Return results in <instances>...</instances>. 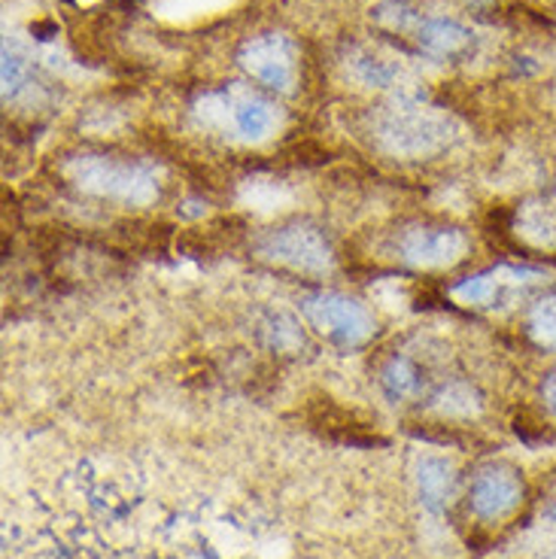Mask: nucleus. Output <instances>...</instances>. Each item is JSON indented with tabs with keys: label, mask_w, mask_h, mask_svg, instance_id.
<instances>
[{
	"label": "nucleus",
	"mask_w": 556,
	"mask_h": 559,
	"mask_svg": "<svg viewBox=\"0 0 556 559\" xmlns=\"http://www.w3.org/2000/svg\"><path fill=\"white\" fill-rule=\"evenodd\" d=\"M73 180L80 189L100 198H116L128 204H146L158 195V182L143 165L88 155L73 165Z\"/></svg>",
	"instance_id": "obj_1"
},
{
	"label": "nucleus",
	"mask_w": 556,
	"mask_h": 559,
	"mask_svg": "<svg viewBox=\"0 0 556 559\" xmlns=\"http://www.w3.org/2000/svg\"><path fill=\"white\" fill-rule=\"evenodd\" d=\"M301 308H305L307 320L314 322L322 335L334 337L341 344H350V347L365 344L377 332L371 310L359 305L356 298H347L341 293L307 295Z\"/></svg>",
	"instance_id": "obj_2"
},
{
	"label": "nucleus",
	"mask_w": 556,
	"mask_h": 559,
	"mask_svg": "<svg viewBox=\"0 0 556 559\" xmlns=\"http://www.w3.org/2000/svg\"><path fill=\"white\" fill-rule=\"evenodd\" d=\"M259 252L277 265L305 271V274H326L334 259L332 247L322 238L320 228L301 223L283 225V228H274L271 235H264Z\"/></svg>",
	"instance_id": "obj_3"
},
{
	"label": "nucleus",
	"mask_w": 556,
	"mask_h": 559,
	"mask_svg": "<svg viewBox=\"0 0 556 559\" xmlns=\"http://www.w3.org/2000/svg\"><path fill=\"white\" fill-rule=\"evenodd\" d=\"M527 499V484L523 475L514 465H487L474 475L472 487H469V504H472L474 518L496 523L514 514L517 508Z\"/></svg>",
	"instance_id": "obj_4"
},
{
	"label": "nucleus",
	"mask_w": 556,
	"mask_h": 559,
	"mask_svg": "<svg viewBox=\"0 0 556 559\" xmlns=\"http://www.w3.org/2000/svg\"><path fill=\"white\" fill-rule=\"evenodd\" d=\"M380 138L392 153L429 155L447 143V122L423 107H395L380 126Z\"/></svg>",
	"instance_id": "obj_5"
},
{
	"label": "nucleus",
	"mask_w": 556,
	"mask_h": 559,
	"mask_svg": "<svg viewBox=\"0 0 556 559\" xmlns=\"http://www.w3.org/2000/svg\"><path fill=\"white\" fill-rule=\"evenodd\" d=\"M237 58L250 76L274 92H289L295 85V46L280 34H262L244 43Z\"/></svg>",
	"instance_id": "obj_6"
},
{
	"label": "nucleus",
	"mask_w": 556,
	"mask_h": 559,
	"mask_svg": "<svg viewBox=\"0 0 556 559\" xmlns=\"http://www.w3.org/2000/svg\"><path fill=\"white\" fill-rule=\"evenodd\" d=\"M399 252L407 265L414 267H450L465 259L469 252V238L459 228H429L419 225L404 231Z\"/></svg>",
	"instance_id": "obj_7"
},
{
	"label": "nucleus",
	"mask_w": 556,
	"mask_h": 559,
	"mask_svg": "<svg viewBox=\"0 0 556 559\" xmlns=\"http://www.w3.org/2000/svg\"><path fill=\"white\" fill-rule=\"evenodd\" d=\"M539 271H527V267H496V271H484V274H474V277H465L462 283L453 286V295H457L462 305H474V308H484V305H493L505 286H514V283H523V277H535Z\"/></svg>",
	"instance_id": "obj_8"
},
{
	"label": "nucleus",
	"mask_w": 556,
	"mask_h": 559,
	"mask_svg": "<svg viewBox=\"0 0 556 559\" xmlns=\"http://www.w3.org/2000/svg\"><path fill=\"white\" fill-rule=\"evenodd\" d=\"M411 37L419 43V49H426L429 56H459L462 49H469L472 34L447 19H423L419 15L417 28L411 31Z\"/></svg>",
	"instance_id": "obj_9"
},
{
	"label": "nucleus",
	"mask_w": 556,
	"mask_h": 559,
	"mask_svg": "<svg viewBox=\"0 0 556 559\" xmlns=\"http://www.w3.org/2000/svg\"><path fill=\"white\" fill-rule=\"evenodd\" d=\"M419 489H423V502L431 511H441L453 492V465L447 460H426L419 465Z\"/></svg>",
	"instance_id": "obj_10"
},
{
	"label": "nucleus",
	"mask_w": 556,
	"mask_h": 559,
	"mask_svg": "<svg viewBox=\"0 0 556 559\" xmlns=\"http://www.w3.org/2000/svg\"><path fill=\"white\" fill-rule=\"evenodd\" d=\"M235 128L247 140L268 138L274 128V107L262 98H240L235 104Z\"/></svg>",
	"instance_id": "obj_11"
},
{
	"label": "nucleus",
	"mask_w": 556,
	"mask_h": 559,
	"mask_svg": "<svg viewBox=\"0 0 556 559\" xmlns=\"http://www.w3.org/2000/svg\"><path fill=\"white\" fill-rule=\"evenodd\" d=\"M527 332L539 347L556 353V293L544 295L529 308Z\"/></svg>",
	"instance_id": "obj_12"
},
{
	"label": "nucleus",
	"mask_w": 556,
	"mask_h": 559,
	"mask_svg": "<svg viewBox=\"0 0 556 559\" xmlns=\"http://www.w3.org/2000/svg\"><path fill=\"white\" fill-rule=\"evenodd\" d=\"M383 386L390 390V395L404 399V395H414L419 390L417 368L407 362V359H392L383 371Z\"/></svg>",
	"instance_id": "obj_13"
},
{
	"label": "nucleus",
	"mask_w": 556,
	"mask_h": 559,
	"mask_svg": "<svg viewBox=\"0 0 556 559\" xmlns=\"http://www.w3.org/2000/svg\"><path fill=\"white\" fill-rule=\"evenodd\" d=\"M25 61L10 52V49H3V88H7V98H15L19 92H22V85H25Z\"/></svg>",
	"instance_id": "obj_14"
},
{
	"label": "nucleus",
	"mask_w": 556,
	"mask_h": 559,
	"mask_svg": "<svg viewBox=\"0 0 556 559\" xmlns=\"http://www.w3.org/2000/svg\"><path fill=\"white\" fill-rule=\"evenodd\" d=\"M542 399H544V407H547V411L556 417V368L547 374V378H544Z\"/></svg>",
	"instance_id": "obj_15"
}]
</instances>
